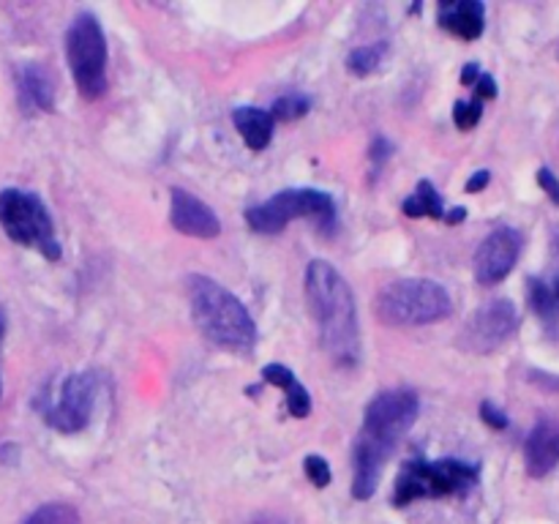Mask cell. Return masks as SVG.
<instances>
[{"label": "cell", "mask_w": 559, "mask_h": 524, "mask_svg": "<svg viewBox=\"0 0 559 524\" xmlns=\"http://www.w3.org/2000/svg\"><path fill=\"white\" fill-rule=\"evenodd\" d=\"M420 413L418 393L409 388H391L377 393L364 413V429L355 442L353 497L369 500L380 486L388 456L399 448Z\"/></svg>", "instance_id": "obj_1"}, {"label": "cell", "mask_w": 559, "mask_h": 524, "mask_svg": "<svg viewBox=\"0 0 559 524\" xmlns=\"http://www.w3.org/2000/svg\"><path fill=\"white\" fill-rule=\"evenodd\" d=\"M306 300L320 331V344L342 369L360 364V325L347 278L325 260L306 267Z\"/></svg>", "instance_id": "obj_2"}, {"label": "cell", "mask_w": 559, "mask_h": 524, "mask_svg": "<svg viewBox=\"0 0 559 524\" xmlns=\"http://www.w3.org/2000/svg\"><path fill=\"white\" fill-rule=\"evenodd\" d=\"M189 303L197 327L216 347L249 353L257 344V325L249 309L213 278L200 273L189 278Z\"/></svg>", "instance_id": "obj_3"}, {"label": "cell", "mask_w": 559, "mask_h": 524, "mask_svg": "<svg viewBox=\"0 0 559 524\" xmlns=\"http://www.w3.org/2000/svg\"><path fill=\"white\" fill-rule=\"evenodd\" d=\"M478 464L464 458H437L429 462L424 456L409 458L396 478L393 505L404 508L415 500H437V497H464L478 486Z\"/></svg>", "instance_id": "obj_4"}, {"label": "cell", "mask_w": 559, "mask_h": 524, "mask_svg": "<svg viewBox=\"0 0 559 524\" xmlns=\"http://www.w3.org/2000/svg\"><path fill=\"white\" fill-rule=\"evenodd\" d=\"M453 314V300L440 282L399 278L377 295V317L385 325L413 327L442 322Z\"/></svg>", "instance_id": "obj_5"}, {"label": "cell", "mask_w": 559, "mask_h": 524, "mask_svg": "<svg viewBox=\"0 0 559 524\" xmlns=\"http://www.w3.org/2000/svg\"><path fill=\"white\" fill-rule=\"evenodd\" d=\"M295 218L314 222L322 235L336 233V202L331 194L317 189H287L273 194L267 202L249 207L246 222L260 235H278Z\"/></svg>", "instance_id": "obj_6"}, {"label": "cell", "mask_w": 559, "mask_h": 524, "mask_svg": "<svg viewBox=\"0 0 559 524\" xmlns=\"http://www.w3.org/2000/svg\"><path fill=\"white\" fill-rule=\"evenodd\" d=\"M0 227L14 243L36 249L49 262H58L63 249L55 238V224L38 194L22 189L0 191Z\"/></svg>", "instance_id": "obj_7"}, {"label": "cell", "mask_w": 559, "mask_h": 524, "mask_svg": "<svg viewBox=\"0 0 559 524\" xmlns=\"http://www.w3.org/2000/svg\"><path fill=\"white\" fill-rule=\"evenodd\" d=\"M66 58L82 98L104 96L107 91V38L93 14H80L66 33Z\"/></svg>", "instance_id": "obj_8"}, {"label": "cell", "mask_w": 559, "mask_h": 524, "mask_svg": "<svg viewBox=\"0 0 559 524\" xmlns=\"http://www.w3.org/2000/svg\"><path fill=\"white\" fill-rule=\"evenodd\" d=\"M98 393V377L91 371H76L60 382L58 393L49 398L44 407V420L52 426L55 431L63 434H74L82 431L93 418V404H96Z\"/></svg>", "instance_id": "obj_9"}, {"label": "cell", "mask_w": 559, "mask_h": 524, "mask_svg": "<svg viewBox=\"0 0 559 524\" xmlns=\"http://www.w3.org/2000/svg\"><path fill=\"white\" fill-rule=\"evenodd\" d=\"M519 331V311L511 300H489V303L480 306L478 311L469 314V320L464 322L462 336H459V347L467 349V353H495L497 347L513 338V333Z\"/></svg>", "instance_id": "obj_10"}, {"label": "cell", "mask_w": 559, "mask_h": 524, "mask_svg": "<svg viewBox=\"0 0 559 524\" xmlns=\"http://www.w3.org/2000/svg\"><path fill=\"white\" fill-rule=\"evenodd\" d=\"M524 238L516 227H497L484 238V243L475 251V278L478 284H500L508 273L516 267L522 257Z\"/></svg>", "instance_id": "obj_11"}, {"label": "cell", "mask_w": 559, "mask_h": 524, "mask_svg": "<svg viewBox=\"0 0 559 524\" xmlns=\"http://www.w3.org/2000/svg\"><path fill=\"white\" fill-rule=\"evenodd\" d=\"M169 200H173V207H169V224H173L178 233L202 240H211L222 235V222H218L216 211L207 207L200 196L189 194V191L183 189H173L169 191Z\"/></svg>", "instance_id": "obj_12"}, {"label": "cell", "mask_w": 559, "mask_h": 524, "mask_svg": "<svg viewBox=\"0 0 559 524\" xmlns=\"http://www.w3.org/2000/svg\"><path fill=\"white\" fill-rule=\"evenodd\" d=\"M559 464V418H540L524 442V467L530 478H546Z\"/></svg>", "instance_id": "obj_13"}, {"label": "cell", "mask_w": 559, "mask_h": 524, "mask_svg": "<svg viewBox=\"0 0 559 524\" xmlns=\"http://www.w3.org/2000/svg\"><path fill=\"white\" fill-rule=\"evenodd\" d=\"M437 20L462 41H475V38L484 36L486 5L480 0H448L437 9Z\"/></svg>", "instance_id": "obj_14"}, {"label": "cell", "mask_w": 559, "mask_h": 524, "mask_svg": "<svg viewBox=\"0 0 559 524\" xmlns=\"http://www.w3.org/2000/svg\"><path fill=\"white\" fill-rule=\"evenodd\" d=\"M233 123H235V129H238V134L243 136V142L249 151L260 153L271 145L276 120L271 118V112H267V109L238 107L233 112Z\"/></svg>", "instance_id": "obj_15"}, {"label": "cell", "mask_w": 559, "mask_h": 524, "mask_svg": "<svg viewBox=\"0 0 559 524\" xmlns=\"http://www.w3.org/2000/svg\"><path fill=\"white\" fill-rule=\"evenodd\" d=\"M262 380L267 382V385H276L282 388L284 396H287V409L293 418L304 420L311 415V396L309 391H306V385H300L298 377L293 374V369L284 364H267L265 369H262Z\"/></svg>", "instance_id": "obj_16"}, {"label": "cell", "mask_w": 559, "mask_h": 524, "mask_svg": "<svg viewBox=\"0 0 559 524\" xmlns=\"http://www.w3.org/2000/svg\"><path fill=\"white\" fill-rule=\"evenodd\" d=\"M16 85H20V98L25 107L52 112L55 109V85H52V76H49L41 66L38 63L22 66L20 76H16Z\"/></svg>", "instance_id": "obj_17"}, {"label": "cell", "mask_w": 559, "mask_h": 524, "mask_svg": "<svg viewBox=\"0 0 559 524\" xmlns=\"http://www.w3.org/2000/svg\"><path fill=\"white\" fill-rule=\"evenodd\" d=\"M527 303L546 325L559 322V273L527 278Z\"/></svg>", "instance_id": "obj_18"}, {"label": "cell", "mask_w": 559, "mask_h": 524, "mask_svg": "<svg viewBox=\"0 0 559 524\" xmlns=\"http://www.w3.org/2000/svg\"><path fill=\"white\" fill-rule=\"evenodd\" d=\"M402 211L409 218H445V205H442L440 191H437V186L431 180H420L418 189L402 202Z\"/></svg>", "instance_id": "obj_19"}, {"label": "cell", "mask_w": 559, "mask_h": 524, "mask_svg": "<svg viewBox=\"0 0 559 524\" xmlns=\"http://www.w3.org/2000/svg\"><path fill=\"white\" fill-rule=\"evenodd\" d=\"M388 49H391L388 47V41H374V44H366V47L353 49L347 58V69L353 71L355 76L374 74V71L382 66V60H385Z\"/></svg>", "instance_id": "obj_20"}, {"label": "cell", "mask_w": 559, "mask_h": 524, "mask_svg": "<svg viewBox=\"0 0 559 524\" xmlns=\"http://www.w3.org/2000/svg\"><path fill=\"white\" fill-rule=\"evenodd\" d=\"M22 524H82V519L69 502H49V505L33 511Z\"/></svg>", "instance_id": "obj_21"}, {"label": "cell", "mask_w": 559, "mask_h": 524, "mask_svg": "<svg viewBox=\"0 0 559 524\" xmlns=\"http://www.w3.org/2000/svg\"><path fill=\"white\" fill-rule=\"evenodd\" d=\"M311 102L306 96H298V93H289V96H282L273 102L271 118L282 120V123H289V120H298L309 112Z\"/></svg>", "instance_id": "obj_22"}, {"label": "cell", "mask_w": 559, "mask_h": 524, "mask_svg": "<svg viewBox=\"0 0 559 524\" xmlns=\"http://www.w3.org/2000/svg\"><path fill=\"white\" fill-rule=\"evenodd\" d=\"M480 118H484V102H478V98L453 104V123H456L462 131L475 129V126L480 123Z\"/></svg>", "instance_id": "obj_23"}, {"label": "cell", "mask_w": 559, "mask_h": 524, "mask_svg": "<svg viewBox=\"0 0 559 524\" xmlns=\"http://www.w3.org/2000/svg\"><path fill=\"white\" fill-rule=\"evenodd\" d=\"M304 469H306V478H309L317 489H325V486L333 480L331 464H328L325 456H317V453H309V456H306Z\"/></svg>", "instance_id": "obj_24"}, {"label": "cell", "mask_w": 559, "mask_h": 524, "mask_svg": "<svg viewBox=\"0 0 559 524\" xmlns=\"http://www.w3.org/2000/svg\"><path fill=\"white\" fill-rule=\"evenodd\" d=\"M480 418H484L486 426H491V429H497V431H502V429H508V426H511V418L506 415V409L497 407L495 402L480 404Z\"/></svg>", "instance_id": "obj_25"}, {"label": "cell", "mask_w": 559, "mask_h": 524, "mask_svg": "<svg viewBox=\"0 0 559 524\" xmlns=\"http://www.w3.org/2000/svg\"><path fill=\"white\" fill-rule=\"evenodd\" d=\"M538 186L546 191V196H549L555 205H559V178L549 167L538 169Z\"/></svg>", "instance_id": "obj_26"}, {"label": "cell", "mask_w": 559, "mask_h": 524, "mask_svg": "<svg viewBox=\"0 0 559 524\" xmlns=\"http://www.w3.org/2000/svg\"><path fill=\"white\" fill-rule=\"evenodd\" d=\"M473 91H475V98H478V102H486V98H497V80L491 74H486V71H480V76L478 80H475V85H473Z\"/></svg>", "instance_id": "obj_27"}, {"label": "cell", "mask_w": 559, "mask_h": 524, "mask_svg": "<svg viewBox=\"0 0 559 524\" xmlns=\"http://www.w3.org/2000/svg\"><path fill=\"white\" fill-rule=\"evenodd\" d=\"M489 183H491V172H489V169H478V172H475L473 178H469L467 183H464V191H467V194H478V191H484Z\"/></svg>", "instance_id": "obj_28"}, {"label": "cell", "mask_w": 559, "mask_h": 524, "mask_svg": "<svg viewBox=\"0 0 559 524\" xmlns=\"http://www.w3.org/2000/svg\"><path fill=\"white\" fill-rule=\"evenodd\" d=\"M369 156H371V162H374L377 167H380V164L385 162V158H391V142H388V140H374V145H371Z\"/></svg>", "instance_id": "obj_29"}, {"label": "cell", "mask_w": 559, "mask_h": 524, "mask_svg": "<svg viewBox=\"0 0 559 524\" xmlns=\"http://www.w3.org/2000/svg\"><path fill=\"white\" fill-rule=\"evenodd\" d=\"M480 76V66L478 63H467L462 71V85H475V80Z\"/></svg>", "instance_id": "obj_30"}, {"label": "cell", "mask_w": 559, "mask_h": 524, "mask_svg": "<svg viewBox=\"0 0 559 524\" xmlns=\"http://www.w3.org/2000/svg\"><path fill=\"white\" fill-rule=\"evenodd\" d=\"M464 218H467V207H453V211H445V218H442V222H448V224H462Z\"/></svg>", "instance_id": "obj_31"}, {"label": "cell", "mask_w": 559, "mask_h": 524, "mask_svg": "<svg viewBox=\"0 0 559 524\" xmlns=\"http://www.w3.org/2000/svg\"><path fill=\"white\" fill-rule=\"evenodd\" d=\"M3 336H5V311L0 309V342H3Z\"/></svg>", "instance_id": "obj_32"}, {"label": "cell", "mask_w": 559, "mask_h": 524, "mask_svg": "<svg viewBox=\"0 0 559 524\" xmlns=\"http://www.w3.org/2000/svg\"><path fill=\"white\" fill-rule=\"evenodd\" d=\"M251 524H284V522H278V519H257V522Z\"/></svg>", "instance_id": "obj_33"}, {"label": "cell", "mask_w": 559, "mask_h": 524, "mask_svg": "<svg viewBox=\"0 0 559 524\" xmlns=\"http://www.w3.org/2000/svg\"><path fill=\"white\" fill-rule=\"evenodd\" d=\"M555 257H557V265H559V233H555ZM557 273H559V267H557Z\"/></svg>", "instance_id": "obj_34"}, {"label": "cell", "mask_w": 559, "mask_h": 524, "mask_svg": "<svg viewBox=\"0 0 559 524\" xmlns=\"http://www.w3.org/2000/svg\"><path fill=\"white\" fill-rule=\"evenodd\" d=\"M0 393H3V385H0Z\"/></svg>", "instance_id": "obj_35"}]
</instances>
